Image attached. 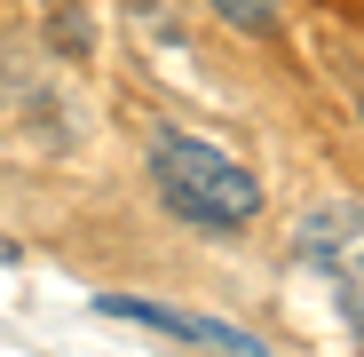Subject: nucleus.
I'll return each mask as SVG.
<instances>
[{
	"label": "nucleus",
	"mask_w": 364,
	"mask_h": 357,
	"mask_svg": "<svg viewBox=\"0 0 364 357\" xmlns=\"http://www.w3.org/2000/svg\"><path fill=\"white\" fill-rule=\"evenodd\" d=\"M151 191L191 230H246L262 214V183L246 167L214 143H198V135H174V128L151 143Z\"/></svg>",
	"instance_id": "obj_1"
},
{
	"label": "nucleus",
	"mask_w": 364,
	"mask_h": 357,
	"mask_svg": "<svg viewBox=\"0 0 364 357\" xmlns=\"http://www.w3.org/2000/svg\"><path fill=\"white\" fill-rule=\"evenodd\" d=\"M103 318H127V326H151V333H166V341H191V349H214V357H269L246 326H222V318H206V310H174V302H143V294H103L95 302Z\"/></svg>",
	"instance_id": "obj_2"
},
{
	"label": "nucleus",
	"mask_w": 364,
	"mask_h": 357,
	"mask_svg": "<svg viewBox=\"0 0 364 357\" xmlns=\"http://www.w3.org/2000/svg\"><path fill=\"white\" fill-rule=\"evenodd\" d=\"M301 262L341 270V318L356 326V207H333V214L301 222Z\"/></svg>",
	"instance_id": "obj_3"
},
{
	"label": "nucleus",
	"mask_w": 364,
	"mask_h": 357,
	"mask_svg": "<svg viewBox=\"0 0 364 357\" xmlns=\"http://www.w3.org/2000/svg\"><path fill=\"white\" fill-rule=\"evenodd\" d=\"M214 9H222L237 32H254V40H269V32H277V0H214Z\"/></svg>",
	"instance_id": "obj_4"
},
{
	"label": "nucleus",
	"mask_w": 364,
	"mask_h": 357,
	"mask_svg": "<svg viewBox=\"0 0 364 357\" xmlns=\"http://www.w3.org/2000/svg\"><path fill=\"white\" fill-rule=\"evenodd\" d=\"M0 262H16V247H9V238H0Z\"/></svg>",
	"instance_id": "obj_5"
}]
</instances>
